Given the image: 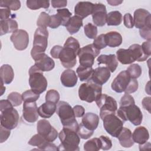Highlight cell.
Here are the masks:
<instances>
[{
    "mask_svg": "<svg viewBox=\"0 0 151 151\" xmlns=\"http://www.w3.org/2000/svg\"><path fill=\"white\" fill-rule=\"evenodd\" d=\"M1 80L4 84H10L14 77V73L12 67L9 64H4L0 68Z\"/></svg>",
    "mask_w": 151,
    "mask_h": 151,
    "instance_id": "31",
    "label": "cell"
},
{
    "mask_svg": "<svg viewBox=\"0 0 151 151\" xmlns=\"http://www.w3.org/2000/svg\"><path fill=\"white\" fill-rule=\"evenodd\" d=\"M57 12L62 21L61 25L65 26L67 23L70 19L72 14L69 11L67 8L58 9L57 10Z\"/></svg>",
    "mask_w": 151,
    "mask_h": 151,
    "instance_id": "42",
    "label": "cell"
},
{
    "mask_svg": "<svg viewBox=\"0 0 151 151\" xmlns=\"http://www.w3.org/2000/svg\"><path fill=\"white\" fill-rule=\"evenodd\" d=\"M128 50L134 61H144L149 57L144 53L141 45L139 44H132L129 47Z\"/></svg>",
    "mask_w": 151,
    "mask_h": 151,
    "instance_id": "29",
    "label": "cell"
},
{
    "mask_svg": "<svg viewBox=\"0 0 151 151\" xmlns=\"http://www.w3.org/2000/svg\"><path fill=\"white\" fill-rule=\"evenodd\" d=\"M29 84L32 91L40 94L45 91L48 85L47 80L44 76L42 71L35 65L29 68Z\"/></svg>",
    "mask_w": 151,
    "mask_h": 151,
    "instance_id": "5",
    "label": "cell"
},
{
    "mask_svg": "<svg viewBox=\"0 0 151 151\" xmlns=\"http://www.w3.org/2000/svg\"><path fill=\"white\" fill-rule=\"evenodd\" d=\"M127 71L132 78L136 79L142 74V68L137 64H133L127 67Z\"/></svg>",
    "mask_w": 151,
    "mask_h": 151,
    "instance_id": "39",
    "label": "cell"
},
{
    "mask_svg": "<svg viewBox=\"0 0 151 151\" xmlns=\"http://www.w3.org/2000/svg\"><path fill=\"white\" fill-rule=\"evenodd\" d=\"M117 115L123 122L129 120L134 126L140 125L143 119L140 108L135 104L120 107L117 111Z\"/></svg>",
    "mask_w": 151,
    "mask_h": 151,
    "instance_id": "4",
    "label": "cell"
},
{
    "mask_svg": "<svg viewBox=\"0 0 151 151\" xmlns=\"http://www.w3.org/2000/svg\"><path fill=\"white\" fill-rule=\"evenodd\" d=\"M52 6L54 8H62L67 5V1L65 0H52L51 1Z\"/></svg>",
    "mask_w": 151,
    "mask_h": 151,
    "instance_id": "58",
    "label": "cell"
},
{
    "mask_svg": "<svg viewBox=\"0 0 151 151\" xmlns=\"http://www.w3.org/2000/svg\"><path fill=\"white\" fill-rule=\"evenodd\" d=\"M37 130L38 134L50 142H54L58 136L56 129L51 125L48 120L45 119H42L38 122Z\"/></svg>",
    "mask_w": 151,
    "mask_h": 151,
    "instance_id": "12",
    "label": "cell"
},
{
    "mask_svg": "<svg viewBox=\"0 0 151 151\" xmlns=\"http://www.w3.org/2000/svg\"><path fill=\"white\" fill-rule=\"evenodd\" d=\"M95 101L100 109V117L101 119L107 114L116 113L117 104L115 99L112 97L106 94H101Z\"/></svg>",
    "mask_w": 151,
    "mask_h": 151,
    "instance_id": "10",
    "label": "cell"
},
{
    "mask_svg": "<svg viewBox=\"0 0 151 151\" xmlns=\"http://www.w3.org/2000/svg\"><path fill=\"white\" fill-rule=\"evenodd\" d=\"M10 40L14 47L19 51L25 50L29 43V35L27 32L24 29H17L12 32Z\"/></svg>",
    "mask_w": 151,
    "mask_h": 151,
    "instance_id": "14",
    "label": "cell"
},
{
    "mask_svg": "<svg viewBox=\"0 0 151 151\" xmlns=\"http://www.w3.org/2000/svg\"><path fill=\"white\" fill-rule=\"evenodd\" d=\"M134 142L139 145L146 143L149 139V134L147 129L144 126H140L135 129L132 134Z\"/></svg>",
    "mask_w": 151,
    "mask_h": 151,
    "instance_id": "27",
    "label": "cell"
},
{
    "mask_svg": "<svg viewBox=\"0 0 151 151\" xmlns=\"http://www.w3.org/2000/svg\"><path fill=\"white\" fill-rule=\"evenodd\" d=\"M139 85H138V81L136 79L132 78L131 81L130 83V84L129 85L127 88L124 91L126 94H130L134 93L138 89Z\"/></svg>",
    "mask_w": 151,
    "mask_h": 151,
    "instance_id": "52",
    "label": "cell"
},
{
    "mask_svg": "<svg viewBox=\"0 0 151 151\" xmlns=\"http://www.w3.org/2000/svg\"><path fill=\"white\" fill-rule=\"evenodd\" d=\"M40 97V94L36 93L31 89L24 91L22 94V100L24 102H35Z\"/></svg>",
    "mask_w": 151,
    "mask_h": 151,
    "instance_id": "40",
    "label": "cell"
},
{
    "mask_svg": "<svg viewBox=\"0 0 151 151\" xmlns=\"http://www.w3.org/2000/svg\"><path fill=\"white\" fill-rule=\"evenodd\" d=\"M11 130L6 129L3 126H0V143H2L6 141L11 134Z\"/></svg>",
    "mask_w": 151,
    "mask_h": 151,
    "instance_id": "53",
    "label": "cell"
},
{
    "mask_svg": "<svg viewBox=\"0 0 151 151\" xmlns=\"http://www.w3.org/2000/svg\"><path fill=\"white\" fill-rule=\"evenodd\" d=\"M7 99L11 103L14 107H17L22 103V95H21L18 92H12L7 97Z\"/></svg>",
    "mask_w": 151,
    "mask_h": 151,
    "instance_id": "44",
    "label": "cell"
},
{
    "mask_svg": "<svg viewBox=\"0 0 151 151\" xmlns=\"http://www.w3.org/2000/svg\"><path fill=\"white\" fill-rule=\"evenodd\" d=\"M93 131H91L86 128L81 123L78 124V127L77 133L81 138L83 139H87L93 135Z\"/></svg>",
    "mask_w": 151,
    "mask_h": 151,
    "instance_id": "45",
    "label": "cell"
},
{
    "mask_svg": "<svg viewBox=\"0 0 151 151\" xmlns=\"http://www.w3.org/2000/svg\"><path fill=\"white\" fill-rule=\"evenodd\" d=\"M57 105L51 101H45L38 108L39 115L42 118H50L56 111Z\"/></svg>",
    "mask_w": 151,
    "mask_h": 151,
    "instance_id": "26",
    "label": "cell"
},
{
    "mask_svg": "<svg viewBox=\"0 0 151 151\" xmlns=\"http://www.w3.org/2000/svg\"><path fill=\"white\" fill-rule=\"evenodd\" d=\"M105 39L107 45L110 47H116L121 45L122 37L120 33L116 31H110L105 34Z\"/></svg>",
    "mask_w": 151,
    "mask_h": 151,
    "instance_id": "30",
    "label": "cell"
},
{
    "mask_svg": "<svg viewBox=\"0 0 151 151\" xmlns=\"http://www.w3.org/2000/svg\"><path fill=\"white\" fill-rule=\"evenodd\" d=\"M35 64L40 70L43 71H50L55 67L54 60L43 52L38 55L34 59Z\"/></svg>",
    "mask_w": 151,
    "mask_h": 151,
    "instance_id": "19",
    "label": "cell"
},
{
    "mask_svg": "<svg viewBox=\"0 0 151 151\" xmlns=\"http://www.w3.org/2000/svg\"><path fill=\"white\" fill-rule=\"evenodd\" d=\"M80 49L79 42L76 39L72 37L67 38L58 58L64 67L67 68L74 67L77 63L76 57Z\"/></svg>",
    "mask_w": 151,
    "mask_h": 151,
    "instance_id": "1",
    "label": "cell"
},
{
    "mask_svg": "<svg viewBox=\"0 0 151 151\" xmlns=\"http://www.w3.org/2000/svg\"><path fill=\"white\" fill-rule=\"evenodd\" d=\"M86 35L90 39H95L97 35V28L91 23H88L84 27Z\"/></svg>",
    "mask_w": 151,
    "mask_h": 151,
    "instance_id": "41",
    "label": "cell"
},
{
    "mask_svg": "<svg viewBox=\"0 0 151 151\" xmlns=\"http://www.w3.org/2000/svg\"><path fill=\"white\" fill-rule=\"evenodd\" d=\"M117 58L123 64H129L134 62L128 49L120 48L116 52Z\"/></svg>",
    "mask_w": 151,
    "mask_h": 151,
    "instance_id": "34",
    "label": "cell"
},
{
    "mask_svg": "<svg viewBox=\"0 0 151 151\" xmlns=\"http://www.w3.org/2000/svg\"><path fill=\"white\" fill-rule=\"evenodd\" d=\"M82 26L83 19L74 15L70 18L65 27L70 34H74L77 33Z\"/></svg>",
    "mask_w": 151,
    "mask_h": 151,
    "instance_id": "32",
    "label": "cell"
},
{
    "mask_svg": "<svg viewBox=\"0 0 151 151\" xmlns=\"http://www.w3.org/2000/svg\"><path fill=\"white\" fill-rule=\"evenodd\" d=\"M110 77V70L105 67H99L94 70L91 80L96 84L102 86Z\"/></svg>",
    "mask_w": 151,
    "mask_h": 151,
    "instance_id": "20",
    "label": "cell"
},
{
    "mask_svg": "<svg viewBox=\"0 0 151 151\" xmlns=\"http://www.w3.org/2000/svg\"><path fill=\"white\" fill-rule=\"evenodd\" d=\"M56 113L58 116L63 127L70 129L77 132L78 124L76 119L73 109L71 106L64 101H60L58 103L56 109Z\"/></svg>",
    "mask_w": 151,
    "mask_h": 151,
    "instance_id": "2",
    "label": "cell"
},
{
    "mask_svg": "<svg viewBox=\"0 0 151 151\" xmlns=\"http://www.w3.org/2000/svg\"><path fill=\"white\" fill-rule=\"evenodd\" d=\"M63 48V47L60 45H55L54 46L50 51V54L54 58H58L60 53Z\"/></svg>",
    "mask_w": 151,
    "mask_h": 151,
    "instance_id": "57",
    "label": "cell"
},
{
    "mask_svg": "<svg viewBox=\"0 0 151 151\" xmlns=\"http://www.w3.org/2000/svg\"><path fill=\"white\" fill-rule=\"evenodd\" d=\"M1 126L9 130L15 129L18 123L19 114L16 109L10 107L1 111Z\"/></svg>",
    "mask_w": 151,
    "mask_h": 151,
    "instance_id": "11",
    "label": "cell"
},
{
    "mask_svg": "<svg viewBox=\"0 0 151 151\" xmlns=\"http://www.w3.org/2000/svg\"><path fill=\"white\" fill-rule=\"evenodd\" d=\"M61 144L58 146V150L78 151L80 142V136L76 131L63 127L58 134Z\"/></svg>",
    "mask_w": 151,
    "mask_h": 151,
    "instance_id": "3",
    "label": "cell"
},
{
    "mask_svg": "<svg viewBox=\"0 0 151 151\" xmlns=\"http://www.w3.org/2000/svg\"><path fill=\"white\" fill-rule=\"evenodd\" d=\"M73 109L76 117H83L85 114V109L81 106L76 105L73 108Z\"/></svg>",
    "mask_w": 151,
    "mask_h": 151,
    "instance_id": "55",
    "label": "cell"
},
{
    "mask_svg": "<svg viewBox=\"0 0 151 151\" xmlns=\"http://www.w3.org/2000/svg\"><path fill=\"white\" fill-rule=\"evenodd\" d=\"M28 144L31 146H37L39 150H58V148L52 142H48L40 134L34 135L29 140Z\"/></svg>",
    "mask_w": 151,
    "mask_h": 151,
    "instance_id": "18",
    "label": "cell"
},
{
    "mask_svg": "<svg viewBox=\"0 0 151 151\" xmlns=\"http://www.w3.org/2000/svg\"><path fill=\"white\" fill-rule=\"evenodd\" d=\"M123 22L124 26L128 28H132L134 27L133 18L129 13H127L124 15Z\"/></svg>",
    "mask_w": 151,
    "mask_h": 151,
    "instance_id": "54",
    "label": "cell"
},
{
    "mask_svg": "<svg viewBox=\"0 0 151 151\" xmlns=\"http://www.w3.org/2000/svg\"><path fill=\"white\" fill-rule=\"evenodd\" d=\"M93 44L99 50L104 48L107 46L105 39V34H103L97 36L94 40Z\"/></svg>",
    "mask_w": 151,
    "mask_h": 151,
    "instance_id": "47",
    "label": "cell"
},
{
    "mask_svg": "<svg viewBox=\"0 0 151 151\" xmlns=\"http://www.w3.org/2000/svg\"><path fill=\"white\" fill-rule=\"evenodd\" d=\"M86 128L93 131L96 130L99 123V117L93 113H87L84 114L81 123Z\"/></svg>",
    "mask_w": 151,
    "mask_h": 151,
    "instance_id": "23",
    "label": "cell"
},
{
    "mask_svg": "<svg viewBox=\"0 0 151 151\" xmlns=\"http://www.w3.org/2000/svg\"><path fill=\"white\" fill-rule=\"evenodd\" d=\"M91 15L93 22L96 25L103 27L106 23L107 13L106 6L103 4H94Z\"/></svg>",
    "mask_w": 151,
    "mask_h": 151,
    "instance_id": "15",
    "label": "cell"
},
{
    "mask_svg": "<svg viewBox=\"0 0 151 151\" xmlns=\"http://www.w3.org/2000/svg\"><path fill=\"white\" fill-rule=\"evenodd\" d=\"M48 31L46 27H38L35 31L33 41V47L31 55L34 59L38 55L43 53L46 50L48 45Z\"/></svg>",
    "mask_w": 151,
    "mask_h": 151,
    "instance_id": "7",
    "label": "cell"
},
{
    "mask_svg": "<svg viewBox=\"0 0 151 151\" xmlns=\"http://www.w3.org/2000/svg\"><path fill=\"white\" fill-rule=\"evenodd\" d=\"M38 107L35 102H24L23 104L22 116L28 123H34L38 119Z\"/></svg>",
    "mask_w": 151,
    "mask_h": 151,
    "instance_id": "17",
    "label": "cell"
},
{
    "mask_svg": "<svg viewBox=\"0 0 151 151\" xmlns=\"http://www.w3.org/2000/svg\"><path fill=\"white\" fill-rule=\"evenodd\" d=\"M97 61H98V64H106L107 68L111 73H113L118 66V61L114 54L100 55L99 57H98Z\"/></svg>",
    "mask_w": 151,
    "mask_h": 151,
    "instance_id": "24",
    "label": "cell"
},
{
    "mask_svg": "<svg viewBox=\"0 0 151 151\" xmlns=\"http://www.w3.org/2000/svg\"><path fill=\"white\" fill-rule=\"evenodd\" d=\"M100 52V50L97 49L93 44L81 48L78 53L80 65L92 67L95 58L98 56Z\"/></svg>",
    "mask_w": 151,
    "mask_h": 151,
    "instance_id": "9",
    "label": "cell"
},
{
    "mask_svg": "<svg viewBox=\"0 0 151 151\" xmlns=\"http://www.w3.org/2000/svg\"><path fill=\"white\" fill-rule=\"evenodd\" d=\"M131 80L132 78L127 70L122 71L111 83V88L117 93L124 92L130 84Z\"/></svg>",
    "mask_w": 151,
    "mask_h": 151,
    "instance_id": "13",
    "label": "cell"
},
{
    "mask_svg": "<svg viewBox=\"0 0 151 151\" xmlns=\"http://www.w3.org/2000/svg\"><path fill=\"white\" fill-rule=\"evenodd\" d=\"M132 104H135L133 97L130 94L125 93L124 95L121 98L120 101V107H124Z\"/></svg>",
    "mask_w": 151,
    "mask_h": 151,
    "instance_id": "50",
    "label": "cell"
},
{
    "mask_svg": "<svg viewBox=\"0 0 151 151\" xmlns=\"http://www.w3.org/2000/svg\"><path fill=\"white\" fill-rule=\"evenodd\" d=\"M150 97H146L142 100V105L143 108L150 113Z\"/></svg>",
    "mask_w": 151,
    "mask_h": 151,
    "instance_id": "60",
    "label": "cell"
},
{
    "mask_svg": "<svg viewBox=\"0 0 151 151\" xmlns=\"http://www.w3.org/2000/svg\"><path fill=\"white\" fill-rule=\"evenodd\" d=\"M139 33L140 36L149 41L151 40V27L145 26L141 29H139Z\"/></svg>",
    "mask_w": 151,
    "mask_h": 151,
    "instance_id": "51",
    "label": "cell"
},
{
    "mask_svg": "<svg viewBox=\"0 0 151 151\" xmlns=\"http://www.w3.org/2000/svg\"><path fill=\"white\" fill-rule=\"evenodd\" d=\"M101 149V142L99 138H93L84 145V150L86 151H97Z\"/></svg>",
    "mask_w": 151,
    "mask_h": 151,
    "instance_id": "37",
    "label": "cell"
},
{
    "mask_svg": "<svg viewBox=\"0 0 151 151\" xmlns=\"http://www.w3.org/2000/svg\"><path fill=\"white\" fill-rule=\"evenodd\" d=\"M150 20L151 15L148 11L139 8L134 11L133 22L136 28L141 29L145 26L151 27Z\"/></svg>",
    "mask_w": 151,
    "mask_h": 151,
    "instance_id": "16",
    "label": "cell"
},
{
    "mask_svg": "<svg viewBox=\"0 0 151 151\" xmlns=\"http://www.w3.org/2000/svg\"><path fill=\"white\" fill-rule=\"evenodd\" d=\"M101 91L102 86L90 80L80 85L78 88V96L82 101L92 103L101 94Z\"/></svg>",
    "mask_w": 151,
    "mask_h": 151,
    "instance_id": "6",
    "label": "cell"
},
{
    "mask_svg": "<svg viewBox=\"0 0 151 151\" xmlns=\"http://www.w3.org/2000/svg\"><path fill=\"white\" fill-rule=\"evenodd\" d=\"M117 138L121 146L124 147L129 148L134 145L132 132L128 128L123 127Z\"/></svg>",
    "mask_w": 151,
    "mask_h": 151,
    "instance_id": "25",
    "label": "cell"
},
{
    "mask_svg": "<svg viewBox=\"0 0 151 151\" xmlns=\"http://www.w3.org/2000/svg\"><path fill=\"white\" fill-rule=\"evenodd\" d=\"M50 19V15L45 12H41L39 15L37 21V25L38 27H48Z\"/></svg>",
    "mask_w": 151,
    "mask_h": 151,
    "instance_id": "43",
    "label": "cell"
},
{
    "mask_svg": "<svg viewBox=\"0 0 151 151\" xmlns=\"http://www.w3.org/2000/svg\"><path fill=\"white\" fill-rule=\"evenodd\" d=\"M103 126L106 131L111 136L117 137L123 128L124 122L116 113H110L105 115L103 119Z\"/></svg>",
    "mask_w": 151,
    "mask_h": 151,
    "instance_id": "8",
    "label": "cell"
},
{
    "mask_svg": "<svg viewBox=\"0 0 151 151\" xmlns=\"http://www.w3.org/2000/svg\"><path fill=\"white\" fill-rule=\"evenodd\" d=\"M11 15V11L9 9L5 8L0 9V19L1 21L6 20L10 18Z\"/></svg>",
    "mask_w": 151,
    "mask_h": 151,
    "instance_id": "56",
    "label": "cell"
},
{
    "mask_svg": "<svg viewBox=\"0 0 151 151\" xmlns=\"http://www.w3.org/2000/svg\"><path fill=\"white\" fill-rule=\"evenodd\" d=\"M4 82L1 80V96H2L5 91V87L4 86Z\"/></svg>",
    "mask_w": 151,
    "mask_h": 151,
    "instance_id": "62",
    "label": "cell"
},
{
    "mask_svg": "<svg viewBox=\"0 0 151 151\" xmlns=\"http://www.w3.org/2000/svg\"><path fill=\"white\" fill-rule=\"evenodd\" d=\"M61 24H62V21L57 14L55 15H52L50 16V23L48 25L49 27L55 29L58 28Z\"/></svg>",
    "mask_w": 151,
    "mask_h": 151,
    "instance_id": "48",
    "label": "cell"
},
{
    "mask_svg": "<svg viewBox=\"0 0 151 151\" xmlns=\"http://www.w3.org/2000/svg\"><path fill=\"white\" fill-rule=\"evenodd\" d=\"M101 142V149L104 150H109L112 146L111 139L106 136H101L99 137Z\"/></svg>",
    "mask_w": 151,
    "mask_h": 151,
    "instance_id": "49",
    "label": "cell"
},
{
    "mask_svg": "<svg viewBox=\"0 0 151 151\" xmlns=\"http://www.w3.org/2000/svg\"><path fill=\"white\" fill-rule=\"evenodd\" d=\"M26 3L27 7L32 10H37L41 8L47 9L50 6L49 1L28 0Z\"/></svg>",
    "mask_w": 151,
    "mask_h": 151,
    "instance_id": "36",
    "label": "cell"
},
{
    "mask_svg": "<svg viewBox=\"0 0 151 151\" xmlns=\"http://www.w3.org/2000/svg\"><path fill=\"white\" fill-rule=\"evenodd\" d=\"M60 99L59 93L55 90H48L45 95V101H51L55 104L58 103Z\"/></svg>",
    "mask_w": 151,
    "mask_h": 151,
    "instance_id": "46",
    "label": "cell"
},
{
    "mask_svg": "<svg viewBox=\"0 0 151 151\" xmlns=\"http://www.w3.org/2000/svg\"><path fill=\"white\" fill-rule=\"evenodd\" d=\"M108 4H109L111 6H117L121 4L123 2V1H117V0H109L107 1Z\"/></svg>",
    "mask_w": 151,
    "mask_h": 151,
    "instance_id": "61",
    "label": "cell"
},
{
    "mask_svg": "<svg viewBox=\"0 0 151 151\" xmlns=\"http://www.w3.org/2000/svg\"><path fill=\"white\" fill-rule=\"evenodd\" d=\"M60 80L64 87H73L77 83V76L74 70L68 69L62 73Z\"/></svg>",
    "mask_w": 151,
    "mask_h": 151,
    "instance_id": "22",
    "label": "cell"
},
{
    "mask_svg": "<svg viewBox=\"0 0 151 151\" xmlns=\"http://www.w3.org/2000/svg\"><path fill=\"white\" fill-rule=\"evenodd\" d=\"M0 6L17 11L21 7V2L18 0H2L0 1Z\"/></svg>",
    "mask_w": 151,
    "mask_h": 151,
    "instance_id": "38",
    "label": "cell"
},
{
    "mask_svg": "<svg viewBox=\"0 0 151 151\" xmlns=\"http://www.w3.org/2000/svg\"><path fill=\"white\" fill-rule=\"evenodd\" d=\"M122 14L118 11H114L107 14L106 22L109 26H117L122 23Z\"/></svg>",
    "mask_w": 151,
    "mask_h": 151,
    "instance_id": "35",
    "label": "cell"
},
{
    "mask_svg": "<svg viewBox=\"0 0 151 151\" xmlns=\"http://www.w3.org/2000/svg\"><path fill=\"white\" fill-rule=\"evenodd\" d=\"M94 69L92 67H87L80 65L76 70L77 74L81 81L91 80Z\"/></svg>",
    "mask_w": 151,
    "mask_h": 151,
    "instance_id": "33",
    "label": "cell"
},
{
    "mask_svg": "<svg viewBox=\"0 0 151 151\" xmlns=\"http://www.w3.org/2000/svg\"><path fill=\"white\" fill-rule=\"evenodd\" d=\"M18 23L13 19L0 21V35H3L7 33L14 32L18 29Z\"/></svg>",
    "mask_w": 151,
    "mask_h": 151,
    "instance_id": "28",
    "label": "cell"
},
{
    "mask_svg": "<svg viewBox=\"0 0 151 151\" xmlns=\"http://www.w3.org/2000/svg\"><path fill=\"white\" fill-rule=\"evenodd\" d=\"M142 50L144 53L147 55V56H150L151 54V50H150V41H145L144 42L142 45H141Z\"/></svg>",
    "mask_w": 151,
    "mask_h": 151,
    "instance_id": "59",
    "label": "cell"
},
{
    "mask_svg": "<svg viewBox=\"0 0 151 151\" xmlns=\"http://www.w3.org/2000/svg\"><path fill=\"white\" fill-rule=\"evenodd\" d=\"M94 4L88 1L78 2L74 7L75 15L81 18H85L88 15L92 14Z\"/></svg>",
    "mask_w": 151,
    "mask_h": 151,
    "instance_id": "21",
    "label": "cell"
}]
</instances>
